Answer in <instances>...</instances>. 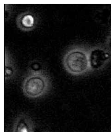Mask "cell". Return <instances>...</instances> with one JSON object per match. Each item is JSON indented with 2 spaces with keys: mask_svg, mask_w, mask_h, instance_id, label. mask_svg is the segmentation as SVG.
Here are the masks:
<instances>
[{
  "mask_svg": "<svg viewBox=\"0 0 111 132\" xmlns=\"http://www.w3.org/2000/svg\"><path fill=\"white\" fill-rule=\"evenodd\" d=\"M63 63L67 72L74 76L84 75L92 71L90 52L80 47H74L67 51L63 56Z\"/></svg>",
  "mask_w": 111,
  "mask_h": 132,
  "instance_id": "obj_1",
  "label": "cell"
},
{
  "mask_svg": "<svg viewBox=\"0 0 111 132\" xmlns=\"http://www.w3.org/2000/svg\"><path fill=\"white\" fill-rule=\"evenodd\" d=\"M4 80L10 81L15 78L16 68L10 53L6 48L4 51Z\"/></svg>",
  "mask_w": 111,
  "mask_h": 132,
  "instance_id": "obj_6",
  "label": "cell"
},
{
  "mask_svg": "<svg viewBox=\"0 0 111 132\" xmlns=\"http://www.w3.org/2000/svg\"><path fill=\"white\" fill-rule=\"evenodd\" d=\"M35 126L31 117L21 114L17 117L13 123L12 132H35Z\"/></svg>",
  "mask_w": 111,
  "mask_h": 132,
  "instance_id": "obj_4",
  "label": "cell"
},
{
  "mask_svg": "<svg viewBox=\"0 0 111 132\" xmlns=\"http://www.w3.org/2000/svg\"><path fill=\"white\" fill-rule=\"evenodd\" d=\"M16 22L17 26L21 30L29 31L35 27L37 19L34 14L31 12H25L18 16Z\"/></svg>",
  "mask_w": 111,
  "mask_h": 132,
  "instance_id": "obj_5",
  "label": "cell"
},
{
  "mask_svg": "<svg viewBox=\"0 0 111 132\" xmlns=\"http://www.w3.org/2000/svg\"><path fill=\"white\" fill-rule=\"evenodd\" d=\"M51 86V80L47 75L40 71H33L24 79L22 90L28 98L36 99L46 95Z\"/></svg>",
  "mask_w": 111,
  "mask_h": 132,
  "instance_id": "obj_2",
  "label": "cell"
},
{
  "mask_svg": "<svg viewBox=\"0 0 111 132\" xmlns=\"http://www.w3.org/2000/svg\"><path fill=\"white\" fill-rule=\"evenodd\" d=\"M111 16L110 11L107 8H103L97 12L95 18L97 22L101 24L106 23L109 20Z\"/></svg>",
  "mask_w": 111,
  "mask_h": 132,
  "instance_id": "obj_7",
  "label": "cell"
},
{
  "mask_svg": "<svg viewBox=\"0 0 111 132\" xmlns=\"http://www.w3.org/2000/svg\"><path fill=\"white\" fill-rule=\"evenodd\" d=\"M4 7V20H8L10 17V14L11 13V8L9 5L5 4Z\"/></svg>",
  "mask_w": 111,
  "mask_h": 132,
  "instance_id": "obj_8",
  "label": "cell"
},
{
  "mask_svg": "<svg viewBox=\"0 0 111 132\" xmlns=\"http://www.w3.org/2000/svg\"><path fill=\"white\" fill-rule=\"evenodd\" d=\"M110 42H111V39H110Z\"/></svg>",
  "mask_w": 111,
  "mask_h": 132,
  "instance_id": "obj_9",
  "label": "cell"
},
{
  "mask_svg": "<svg viewBox=\"0 0 111 132\" xmlns=\"http://www.w3.org/2000/svg\"><path fill=\"white\" fill-rule=\"evenodd\" d=\"M90 52V64L92 70L101 69L108 62L110 56L102 48L94 49Z\"/></svg>",
  "mask_w": 111,
  "mask_h": 132,
  "instance_id": "obj_3",
  "label": "cell"
}]
</instances>
